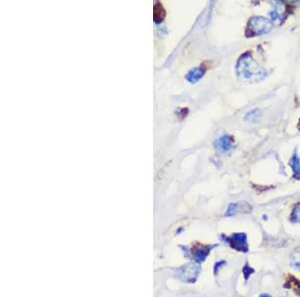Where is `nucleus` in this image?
Listing matches in <instances>:
<instances>
[{"instance_id":"nucleus-1","label":"nucleus","mask_w":300,"mask_h":297,"mask_svg":"<svg viewBox=\"0 0 300 297\" xmlns=\"http://www.w3.org/2000/svg\"><path fill=\"white\" fill-rule=\"evenodd\" d=\"M236 72L241 80L255 83L263 80L267 76V71L263 68L249 52L243 53L236 63Z\"/></svg>"},{"instance_id":"nucleus-2","label":"nucleus","mask_w":300,"mask_h":297,"mask_svg":"<svg viewBox=\"0 0 300 297\" xmlns=\"http://www.w3.org/2000/svg\"><path fill=\"white\" fill-rule=\"evenodd\" d=\"M273 26V22L265 18L263 16H253L251 17L247 23V29H246V35L253 37L257 35H262L271 30Z\"/></svg>"},{"instance_id":"nucleus-3","label":"nucleus","mask_w":300,"mask_h":297,"mask_svg":"<svg viewBox=\"0 0 300 297\" xmlns=\"http://www.w3.org/2000/svg\"><path fill=\"white\" fill-rule=\"evenodd\" d=\"M231 246L233 248H236L237 250L241 252H247L248 250V244H247V237L245 233H235L232 234L229 239Z\"/></svg>"},{"instance_id":"nucleus-4","label":"nucleus","mask_w":300,"mask_h":297,"mask_svg":"<svg viewBox=\"0 0 300 297\" xmlns=\"http://www.w3.org/2000/svg\"><path fill=\"white\" fill-rule=\"evenodd\" d=\"M252 207L247 203L246 201H242V202H237L234 204H231L229 209H228V213L227 215H233L236 214L237 212H242V213H248L251 212Z\"/></svg>"},{"instance_id":"nucleus-5","label":"nucleus","mask_w":300,"mask_h":297,"mask_svg":"<svg viewBox=\"0 0 300 297\" xmlns=\"http://www.w3.org/2000/svg\"><path fill=\"white\" fill-rule=\"evenodd\" d=\"M289 166L291 167V169L293 171V176L295 178H300V157L296 149L294 150V152L290 158Z\"/></svg>"},{"instance_id":"nucleus-6","label":"nucleus","mask_w":300,"mask_h":297,"mask_svg":"<svg viewBox=\"0 0 300 297\" xmlns=\"http://www.w3.org/2000/svg\"><path fill=\"white\" fill-rule=\"evenodd\" d=\"M153 16H154V20L156 22H160L162 20H164L165 16H166V11L164 9V6L160 1H156L153 7Z\"/></svg>"},{"instance_id":"nucleus-7","label":"nucleus","mask_w":300,"mask_h":297,"mask_svg":"<svg viewBox=\"0 0 300 297\" xmlns=\"http://www.w3.org/2000/svg\"><path fill=\"white\" fill-rule=\"evenodd\" d=\"M218 147L222 151H229L233 147V139L231 136H222L218 140Z\"/></svg>"},{"instance_id":"nucleus-8","label":"nucleus","mask_w":300,"mask_h":297,"mask_svg":"<svg viewBox=\"0 0 300 297\" xmlns=\"http://www.w3.org/2000/svg\"><path fill=\"white\" fill-rule=\"evenodd\" d=\"M204 71H205V69L203 68V67L195 68L189 73V75H188V79H189L191 82H195L196 80H198V79L204 74Z\"/></svg>"},{"instance_id":"nucleus-9","label":"nucleus","mask_w":300,"mask_h":297,"mask_svg":"<svg viewBox=\"0 0 300 297\" xmlns=\"http://www.w3.org/2000/svg\"><path fill=\"white\" fill-rule=\"evenodd\" d=\"M290 262L295 269L300 270V249L292 252L290 256Z\"/></svg>"},{"instance_id":"nucleus-10","label":"nucleus","mask_w":300,"mask_h":297,"mask_svg":"<svg viewBox=\"0 0 300 297\" xmlns=\"http://www.w3.org/2000/svg\"><path fill=\"white\" fill-rule=\"evenodd\" d=\"M260 116H261L260 110H258V109H254V110L249 111L247 115H245L244 119L247 120V121H251V122H257V121L259 120Z\"/></svg>"},{"instance_id":"nucleus-11","label":"nucleus","mask_w":300,"mask_h":297,"mask_svg":"<svg viewBox=\"0 0 300 297\" xmlns=\"http://www.w3.org/2000/svg\"><path fill=\"white\" fill-rule=\"evenodd\" d=\"M291 221L295 223H300V201L293 208V211L291 213Z\"/></svg>"},{"instance_id":"nucleus-12","label":"nucleus","mask_w":300,"mask_h":297,"mask_svg":"<svg viewBox=\"0 0 300 297\" xmlns=\"http://www.w3.org/2000/svg\"><path fill=\"white\" fill-rule=\"evenodd\" d=\"M259 297H272L271 295H269V294H266V293H263V294H261Z\"/></svg>"},{"instance_id":"nucleus-13","label":"nucleus","mask_w":300,"mask_h":297,"mask_svg":"<svg viewBox=\"0 0 300 297\" xmlns=\"http://www.w3.org/2000/svg\"><path fill=\"white\" fill-rule=\"evenodd\" d=\"M297 127H298V129H299V130H300V119H299V122H298V125H297Z\"/></svg>"}]
</instances>
